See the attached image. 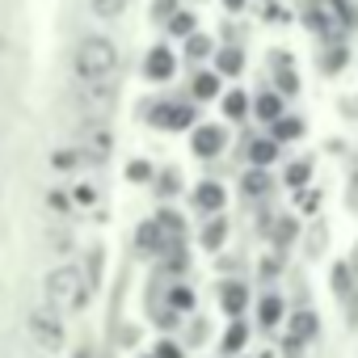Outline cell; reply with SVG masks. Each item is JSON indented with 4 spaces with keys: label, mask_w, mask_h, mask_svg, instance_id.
<instances>
[{
    "label": "cell",
    "mask_w": 358,
    "mask_h": 358,
    "mask_svg": "<svg viewBox=\"0 0 358 358\" xmlns=\"http://www.w3.org/2000/svg\"><path fill=\"white\" fill-rule=\"evenodd\" d=\"M345 199H350V207L358 211V173H354V182H350V194H345Z\"/></svg>",
    "instance_id": "obj_38"
},
{
    "label": "cell",
    "mask_w": 358,
    "mask_h": 358,
    "mask_svg": "<svg viewBox=\"0 0 358 358\" xmlns=\"http://www.w3.org/2000/svg\"><path fill=\"white\" fill-rule=\"evenodd\" d=\"M173 186H177V177H173V173H164V177H160V194H173Z\"/></svg>",
    "instance_id": "obj_37"
},
{
    "label": "cell",
    "mask_w": 358,
    "mask_h": 358,
    "mask_svg": "<svg viewBox=\"0 0 358 358\" xmlns=\"http://www.w3.org/2000/svg\"><path fill=\"white\" fill-rule=\"evenodd\" d=\"M224 236H228V224H224V220H211V224L203 228V245H207V249H220Z\"/></svg>",
    "instance_id": "obj_23"
},
{
    "label": "cell",
    "mask_w": 358,
    "mask_h": 358,
    "mask_svg": "<svg viewBox=\"0 0 358 358\" xmlns=\"http://www.w3.org/2000/svg\"><path fill=\"white\" fill-rule=\"evenodd\" d=\"M224 5H228V9H232V13H236V9H241V5H245V0H224Z\"/></svg>",
    "instance_id": "obj_41"
},
{
    "label": "cell",
    "mask_w": 358,
    "mask_h": 358,
    "mask_svg": "<svg viewBox=\"0 0 358 358\" xmlns=\"http://www.w3.org/2000/svg\"><path fill=\"white\" fill-rule=\"evenodd\" d=\"M160 358H177V345H160Z\"/></svg>",
    "instance_id": "obj_40"
},
{
    "label": "cell",
    "mask_w": 358,
    "mask_h": 358,
    "mask_svg": "<svg viewBox=\"0 0 358 358\" xmlns=\"http://www.w3.org/2000/svg\"><path fill=\"white\" fill-rule=\"evenodd\" d=\"M127 5H131V0H93V13L106 17V22H114L118 13H127Z\"/></svg>",
    "instance_id": "obj_21"
},
{
    "label": "cell",
    "mask_w": 358,
    "mask_h": 358,
    "mask_svg": "<svg viewBox=\"0 0 358 358\" xmlns=\"http://www.w3.org/2000/svg\"><path fill=\"white\" fill-rule=\"evenodd\" d=\"M245 337H249V329H245V324L236 320V324H232V329L224 333V350H232V354H236V350L245 345Z\"/></svg>",
    "instance_id": "obj_27"
},
{
    "label": "cell",
    "mask_w": 358,
    "mask_h": 358,
    "mask_svg": "<svg viewBox=\"0 0 358 358\" xmlns=\"http://www.w3.org/2000/svg\"><path fill=\"white\" fill-rule=\"evenodd\" d=\"M93 199H97V194H93L89 186H76V203H93Z\"/></svg>",
    "instance_id": "obj_39"
},
{
    "label": "cell",
    "mask_w": 358,
    "mask_h": 358,
    "mask_svg": "<svg viewBox=\"0 0 358 358\" xmlns=\"http://www.w3.org/2000/svg\"><path fill=\"white\" fill-rule=\"evenodd\" d=\"M224 143H228V135H224V127H220V122H207V127H199V131H194V139H190L194 156H203V160L220 156V152H224Z\"/></svg>",
    "instance_id": "obj_5"
},
{
    "label": "cell",
    "mask_w": 358,
    "mask_h": 358,
    "mask_svg": "<svg viewBox=\"0 0 358 358\" xmlns=\"http://www.w3.org/2000/svg\"><path fill=\"white\" fill-rule=\"evenodd\" d=\"M131 177H135V182H148V177H152V169L139 160V164H131Z\"/></svg>",
    "instance_id": "obj_34"
},
{
    "label": "cell",
    "mask_w": 358,
    "mask_h": 358,
    "mask_svg": "<svg viewBox=\"0 0 358 358\" xmlns=\"http://www.w3.org/2000/svg\"><path fill=\"white\" fill-rule=\"evenodd\" d=\"M194 97H199V101L220 97V72H199V76H194Z\"/></svg>",
    "instance_id": "obj_15"
},
{
    "label": "cell",
    "mask_w": 358,
    "mask_h": 358,
    "mask_svg": "<svg viewBox=\"0 0 358 358\" xmlns=\"http://www.w3.org/2000/svg\"><path fill=\"white\" fill-rule=\"evenodd\" d=\"M72 164H76L72 152H55V169H72Z\"/></svg>",
    "instance_id": "obj_35"
},
{
    "label": "cell",
    "mask_w": 358,
    "mask_h": 358,
    "mask_svg": "<svg viewBox=\"0 0 358 358\" xmlns=\"http://www.w3.org/2000/svg\"><path fill=\"white\" fill-rule=\"evenodd\" d=\"M245 110H249V97L245 93H228L224 97V114L228 118H245Z\"/></svg>",
    "instance_id": "obj_26"
},
{
    "label": "cell",
    "mask_w": 358,
    "mask_h": 358,
    "mask_svg": "<svg viewBox=\"0 0 358 358\" xmlns=\"http://www.w3.org/2000/svg\"><path fill=\"white\" fill-rule=\"evenodd\" d=\"M350 282H354V274H350V262L333 266V291H337V295H350V291H354Z\"/></svg>",
    "instance_id": "obj_25"
},
{
    "label": "cell",
    "mask_w": 358,
    "mask_h": 358,
    "mask_svg": "<svg viewBox=\"0 0 358 358\" xmlns=\"http://www.w3.org/2000/svg\"><path fill=\"white\" fill-rule=\"evenodd\" d=\"M274 156H278V139H249V160H253V164L266 169Z\"/></svg>",
    "instance_id": "obj_14"
},
{
    "label": "cell",
    "mask_w": 358,
    "mask_h": 358,
    "mask_svg": "<svg viewBox=\"0 0 358 358\" xmlns=\"http://www.w3.org/2000/svg\"><path fill=\"white\" fill-rule=\"evenodd\" d=\"M299 135H303V122L299 118H287V114L274 118V139H299Z\"/></svg>",
    "instance_id": "obj_20"
},
{
    "label": "cell",
    "mask_w": 358,
    "mask_h": 358,
    "mask_svg": "<svg viewBox=\"0 0 358 358\" xmlns=\"http://www.w3.org/2000/svg\"><path fill=\"white\" fill-rule=\"evenodd\" d=\"M287 333L295 337V341H312L316 333H320V320H316V312H308V308H299L291 320H287Z\"/></svg>",
    "instance_id": "obj_9"
},
{
    "label": "cell",
    "mask_w": 358,
    "mask_h": 358,
    "mask_svg": "<svg viewBox=\"0 0 358 358\" xmlns=\"http://www.w3.org/2000/svg\"><path fill=\"white\" fill-rule=\"evenodd\" d=\"M51 245H55L59 253H68V245H72V241H68V232H55V236H51Z\"/></svg>",
    "instance_id": "obj_36"
},
{
    "label": "cell",
    "mask_w": 358,
    "mask_h": 358,
    "mask_svg": "<svg viewBox=\"0 0 358 358\" xmlns=\"http://www.w3.org/2000/svg\"><path fill=\"white\" fill-rule=\"evenodd\" d=\"M43 291H47V303H55V308H68V312L85 308V299H89L85 274H80L76 266H55V270L47 274Z\"/></svg>",
    "instance_id": "obj_2"
},
{
    "label": "cell",
    "mask_w": 358,
    "mask_h": 358,
    "mask_svg": "<svg viewBox=\"0 0 358 358\" xmlns=\"http://www.w3.org/2000/svg\"><path fill=\"white\" fill-rule=\"evenodd\" d=\"M345 320H350V324H358V287L345 295Z\"/></svg>",
    "instance_id": "obj_31"
},
{
    "label": "cell",
    "mask_w": 358,
    "mask_h": 358,
    "mask_svg": "<svg viewBox=\"0 0 358 358\" xmlns=\"http://www.w3.org/2000/svg\"><path fill=\"white\" fill-rule=\"evenodd\" d=\"M253 114H257V118H266V122L282 118V101H278V93H262V97L253 101Z\"/></svg>",
    "instance_id": "obj_16"
},
{
    "label": "cell",
    "mask_w": 358,
    "mask_h": 358,
    "mask_svg": "<svg viewBox=\"0 0 358 358\" xmlns=\"http://www.w3.org/2000/svg\"><path fill=\"white\" fill-rule=\"evenodd\" d=\"M173 249H177V241L164 232V224H160V220H152V224H143V228H139V253L160 257V253H173Z\"/></svg>",
    "instance_id": "obj_6"
},
{
    "label": "cell",
    "mask_w": 358,
    "mask_h": 358,
    "mask_svg": "<svg viewBox=\"0 0 358 358\" xmlns=\"http://www.w3.org/2000/svg\"><path fill=\"white\" fill-rule=\"evenodd\" d=\"M143 72H148V80H169V76L177 72L173 51H169V47H152V51H148V59H143Z\"/></svg>",
    "instance_id": "obj_7"
},
{
    "label": "cell",
    "mask_w": 358,
    "mask_h": 358,
    "mask_svg": "<svg viewBox=\"0 0 358 358\" xmlns=\"http://www.w3.org/2000/svg\"><path fill=\"white\" fill-rule=\"evenodd\" d=\"M220 299H224V312H228V316H241L245 303H249V291H245L241 282H224V287H220Z\"/></svg>",
    "instance_id": "obj_11"
},
{
    "label": "cell",
    "mask_w": 358,
    "mask_h": 358,
    "mask_svg": "<svg viewBox=\"0 0 358 358\" xmlns=\"http://www.w3.org/2000/svg\"><path fill=\"white\" fill-rule=\"evenodd\" d=\"M80 106L106 114V110L114 106V89H110V80H85V89H80Z\"/></svg>",
    "instance_id": "obj_8"
},
{
    "label": "cell",
    "mask_w": 358,
    "mask_h": 358,
    "mask_svg": "<svg viewBox=\"0 0 358 358\" xmlns=\"http://www.w3.org/2000/svg\"><path fill=\"white\" fill-rule=\"evenodd\" d=\"M241 68H245V59H241V51H236V47L220 51V59H215V72H220V76H236Z\"/></svg>",
    "instance_id": "obj_18"
},
{
    "label": "cell",
    "mask_w": 358,
    "mask_h": 358,
    "mask_svg": "<svg viewBox=\"0 0 358 358\" xmlns=\"http://www.w3.org/2000/svg\"><path fill=\"white\" fill-rule=\"evenodd\" d=\"M194 207L207 211V215H215V211L224 207V186H220V182H203V186L194 190Z\"/></svg>",
    "instance_id": "obj_10"
},
{
    "label": "cell",
    "mask_w": 358,
    "mask_h": 358,
    "mask_svg": "<svg viewBox=\"0 0 358 358\" xmlns=\"http://www.w3.org/2000/svg\"><path fill=\"white\" fill-rule=\"evenodd\" d=\"M30 337H34L43 350H59V345H64V320H59L55 303L30 312Z\"/></svg>",
    "instance_id": "obj_3"
},
{
    "label": "cell",
    "mask_w": 358,
    "mask_h": 358,
    "mask_svg": "<svg viewBox=\"0 0 358 358\" xmlns=\"http://www.w3.org/2000/svg\"><path fill=\"white\" fill-rule=\"evenodd\" d=\"M186 55H190V59H207V55H211V38H207V34H190V38H186Z\"/></svg>",
    "instance_id": "obj_24"
},
{
    "label": "cell",
    "mask_w": 358,
    "mask_h": 358,
    "mask_svg": "<svg viewBox=\"0 0 358 358\" xmlns=\"http://www.w3.org/2000/svg\"><path fill=\"white\" fill-rule=\"evenodd\" d=\"M169 34L190 38V34H194V13H186V9H182V13H173V17H169Z\"/></svg>",
    "instance_id": "obj_19"
},
{
    "label": "cell",
    "mask_w": 358,
    "mask_h": 358,
    "mask_svg": "<svg viewBox=\"0 0 358 358\" xmlns=\"http://www.w3.org/2000/svg\"><path fill=\"white\" fill-rule=\"evenodd\" d=\"M5 51H9V38H5V34H0V55H5Z\"/></svg>",
    "instance_id": "obj_42"
},
{
    "label": "cell",
    "mask_w": 358,
    "mask_h": 358,
    "mask_svg": "<svg viewBox=\"0 0 358 358\" xmlns=\"http://www.w3.org/2000/svg\"><path fill=\"white\" fill-rule=\"evenodd\" d=\"M341 64H345V51H341V47H333V51H329V59H324V72H337Z\"/></svg>",
    "instance_id": "obj_32"
},
{
    "label": "cell",
    "mask_w": 358,
    "mask_h": 358,
    "mask_svg": "<svg viewBox=\"0 0 358 358\" xmlns=\"http://www.w3.org/2000/svg\"><path fill=\"white\" fill-rule=\"evenodd\" d=\"M169 308H173V312H190V308H194V291H190V287H173V291H169Z\"/></svg>",
    "instance_id": "obj_22"
},
{
    "label": "cell",
    "mask_w": 358,
    "mask_h": 358,
    "mask_svg": "<svg viewBox=\"0 0 358 358\" xmlns=\"http://www.w3.org/2000/svg\"><path fill=\"white\" fill-rule=\"evenodd\" d=\"M241 190H245V199H262V194L270 190V177H266V169H262V164H253V169L241 177Z\"/></svg>",
    "instance_id": "obj_12"
},
{
    "label": "cell",
    "mask_w": 358,
    "mask_h": 358,
    "mask_svg": "<svg viewBox=\"0 0 358 358\" xmlns=\"http://www.w3.org/2000/svg\"><path fill=\"white\" fill-rule=\"evenodd\" d=\"M257 320H262L266 329L278 324V320H282V299H278V295H266V299L257 303Z\"/></svg>",
    "instance_id": "obj_17"
},
{
    "label": "cell",
    "mask_w": 358,
    "mask_h": 358,
    "mask_svg": "<svg viewBox=\"0 0 358 358\" xmlns=\"http://www.w3.org/2000/svg\"><path fill=\"white\" fill-rule=\"evenodd\" d=\"M47 207L51 211H68V194H47Z\"/></svg>",
    "instance_id": "obj_33"
},
{
    "label": "cell",
    "mask_w": 358,
    "mask_h": 358,
    "mask_svg": "<svg viewBox=\"0 0 358 358\" xmlns=\"http://www.w3.org/2000/svg\"><path fill=\"white\" fill-rule=\"evenodd\" d=\"M274 85H278V93H299V76H295L291 68H278V76H274Z\"/></svg>",
    "instance_id": "obj_28"
},
{
    "label": "cell",
    "mask_w": 358,
    "mask_h": 358,
    "mask_svg": "<svg viewBox=\"0 0 358 358\" xmlns=\"http://www.w3.org/2000/svg\"><path fill=\"white\" fill-rule=\"evenodd\" d=\"M118 72V47L110 38H80L76 47V76L80 80H110Z\"/></svg>",
    "instance_id": "obj_1"
},
{
    "label": "cell",
    "mask_w": 358,
    "mask_h": 358,
    "mask_svg": "<svg viewBox=\"0 0 358 358\" xmlns=\"http://www.w3.org/2000/svg\"><path fill=\"white\" fill-rule=\"evenodd\" d=\"M152 122L164 127V131H186L194 122V106H186V101H156L152 106Z\"/></svg>",
    "instance_id": "obj_4"
},
{
    "label": "cell",
    "mask_w": 358,
    "mask_h": 358,
    "mask_svg": "<svg viewBox=\"0 0 358 358\" xmlns=\"http://www.w3.org/2000/svg\"><path fill=\"white\" fill-rule=\"evenodd\" d=\"M303 182H308V160H299V164L287 169V186H303Z\"/></svg>",
    "instance_id": "obj_30"
},
{
    "label": "cell",
    "mask_w": 358,
    "mask_h": 358,
    "mask_svg": "<svg viewBox=\"0 0 358 358\" xmlns=\"http://www.w3.org/2000/svg\"><path fill=\"white\" fill-rule=\"evenodd\" d=\"M295 232H299V228H295V220H278L274 241H278V245H291V241H295Z\"/></svg>",
    "instance_id": "obj_29"
},
{
    "label": "cell",
    "mask_w": 358,
    "mask_h": 358,
    "mask_svg": "<svg viewBox=\"0 0 358 358\" xmlns=\"http://www.w3.org/2000/svg\"><path fill=\"white\" fill-rule=\"evenodd\" d=\"M76 358H93V350H76Z\"/></svg>",
    "instance_id": "obj_43"
},
{
    "label": "cell",
    "mask_w": 358,
    "mask_h": 358,
    "mask_svg": "<svg viewBox=\"0 0 358 358\" xmlns=\"http://www.w3.org/2000/svg\"><path fill=\"white\" fill-rule=\"evenodd\" d=\"M85 156H89V160H106V156H110V135H106L101 127H89V131H85Z\"/></svg>",
    "instance_id": "obj_13"
}]
</instances>
